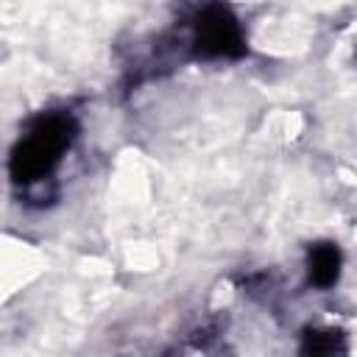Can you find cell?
I'll return each mask as SVG.
<instances>
[{"label": "cell", "mask_w": 357, "mask_h": 357, "mask_svg": "<svg viewBox=\"0 0 357 357\" xmlns=\"http://www.w3.org/2000/svg\"><path fill=\"white\" fill-rule=\"evenodd\" d=\"M307 273H310V282L318 284V287H329V284H335L337 276H340V251H337L332 243L315 245V248L310 251Z\"/></svg>", "instance_id": "3957f363"}, {"label": "cell", "mask_w": 357, "mask_h": 357, "mask_svg": "<svg viewBox=\"0 0 357 357\" xmlns=\"http://www.w3.org/2000/svg\"><path fill=\"white\" fill-rule=\"evenodd\" d=\"M192 45L201 56L209 59H229L243 53V31L229 8L209 6L198 14L192 25Z\"/></svg>", "instance_id": "7a4b0ae2"}, {"label": "cell", "mask_w": 357, "mask_h": 357, "mask_svg": "<svg viewBox=\"0 0 357 357\" xmlns=\"http://www.w3.org/2000/svg\"><path fill=\"white\" fill-rule=\"evenodd\" d=\"M70 139H73L70 117H64V114L39 117L11 153V176L17 181L45 178L56 167L61 153L70 148Z\"/></svg>", "instance_id": "6da1fadb"}]
</instances>
